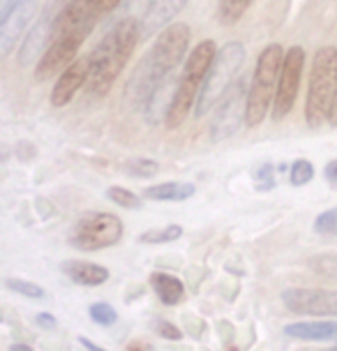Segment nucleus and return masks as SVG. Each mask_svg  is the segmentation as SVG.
<instances>
[{
  "mask_svg": "<svg viewBox=\"0 0 337 351\" xmlns=\"http://www.w3.org/2000/svg\"><path fill=\"white\" fill-rule=\"evenodd\" d=\"M190 49V26L173 23L155 37L151 51L134 67L132 77L125 86V102L132 109H146L153 93L171 77L173 70L183 62Z\"/></svg>",
  "mask_w": 337,
  "mask_h": 351,
  "instance_id": "obj_1",
  "label": "nucleus"
},
{
  "mask_svg": "<svg viewBox=\"0 0 337 351\" xmlns=\"http://www.w3.org/2000/svg\"><path fill=\"white\" fill-rule=\"evenodd\" d=\"M141 40V21L136 19H123L118 21L107 35L99 40V44L92 49L90 60V79H88V93L92 97H104L121 77L125 65L129 62L134 53V47Z\"/></svg>",
  "mask_w": 337,
  "mask_h": 351,
  "instance_id": "obj_2",
  "label": "nucleus"
},
{
  "mask_svg": "<svg viewBox=\"0 0 337 351\" xmlns=\"http://www.w3.org/2000/svg\"><path fill=\"white\" fill-rule=\"evenodd\" d=\"M215 56H217V47L213 40L199 42L190 51V56H187L185 70L180 74L176 88H173V99H171V106H168V114L164 121L168 130L180 128V125L185 123L192 106H197L199 93H201L205 74H208L210 65H213Z\"/></svg>",
  "mask_w": 337,
  "mask_h": 351,
  "instance_id": "obj_3",
  "label": "nucleus"
},
{
  "mask_svg": "<svg viewBox=\"0 0 337 351\" xmlns=\"http://www.w3.org/2000/svg\"><path fill=\"white\" fill-rule=\"evenodd\" d=\"M284 56L286 53L282 51L279 44H268L264 51L259 53L257 67H254V77H252V84H249V93H247V114H245L247 128H257V125L264 123V118L273 111Z\"/></svg>",
  "mask_w": 337,
  "mask_h": 351,
  "instance_id": "obj_4",
  "label": "nucleus"
},
{
  "mask_svg": "<svg viewBox=\"0 0 337 351\" xmlns=\"http://www.w3.org/2000/svg\"><path fill=\"white\" fill-rule=\"evenodd\" d=\"M335 90H337V49L321 47L314 53V60H312L308 99H305V121H308L310 128H316V125H321L323 118H328Z\"/></svg>",
  "mask_w": 337,
  "mask_h": 351,
  "instance_id": "obj_5",
  "label": "nucleus"
},
{
  "mask_svg": "<svg viewBox=\"0 0 337 351\" xmlns=\"http://www.w3.org/2000/svg\"><path fill=\"white\" fill-rule=\"evenodd\" d=\"M242 62H245V47L240 42H229L217 51L213 65H210L208 74H205L201 93H199L195 109L197 118H201L210 109H215L220 97L234 86L236 77L242 72Z\"/></svg>",
  "mask_w": 337,
  "mask_h": 351,
  "instance_id": "obj_6",
  "label": "nucleus"
},
{
  "mask_svg": "<svg viewBox=\"0 0 337 351\" xmlns=\"http://www.w3.org/2000/svg\"><path fill=\"white\" fill-rule=\"evenodd\" d=\"M123 238V222L114 213H90L81 217L72 229L70 243L81 252H97V250L116 245Z\"/></svg>",
  "mask_w": 337,
  "mask_h": 351,
  "instance_id": "obj_7",
  "label": "nucleus"
},
{
  "mask_svg": "<svg viewBox=\"0 0 337 351\" xmlns=\"http://www.w3.org/2000/svg\"><path fill=\"white\" fill-rule=\"evenodd\" d=\"M247 93L249 86L245 79L234 81V86L220 97V102L215 104V116L210 123V136L215 141H222L227 136L236 134V130L240 128V121H245L247 114Z\"/></svg>",
  "mask_w": 337,
  "mask_h": 351,
  "instance_id": "obj_8",
  "label": "nucleus"
},
{
  "mask_svg": "<svg viewBox=\"0 0 337 351\" xmlns=\"http://www.w3.org/2000/svg\"><path fill=\"white\" fill-rule=\"evenodd\" d=\"M303 67H305V49L303 47H291L284 56L282 72H279V84H277V95L273 102V121H282L291 114L293 104H296L298 90H301V79H303Z\"/></svg>",
  "mask_w": 337,
  "mask_h": 351,
  "instance_id": "obj_9",
  "label": "nucleus"
},
{
  "mask_svg": "<svg viewBox=\"0 0 337 351\" xmlns=\"http://www.w3.org/2000/svg\"><path fill=\"white\" fill-rule=\"evenodd\" d=\"M86 37H88V33H84V30L51 35V42H49L47 51L42 53L40 60H37L35 77L49 79V77H53L55 72H65L67 67L77 60V53H79V49Z\"/></svg>",
  "mask_w": 337,
  "mask_h": 351,
  "instance_id": "obj_10",
  "label": "nucleus"
},
{
  "mask_svg": "<svg viewBox=\"0 0 337 351\" xmlns=\"http://www.w3.org/2000/svg\"><path fill=\"white\" fill-rule=\"evenodd\" d=\"M282 303L293 315L303 317H337V291L296 287L282 291Z\"/></svg>",
  "mask_w": 337,
  "mask_h": 351,
  "instance_id": "obj_11",
  "label": "nucleus"
},
{
  "mask_svg": "<svg viewBox=\"0 0 337 351\" xmlns=\"http://www.w3.org/2000/svg\"><path fill=\"white\" fill-rule=\"evenodd\" d=\"M90 67H92V60L88 53V56H79L65 72H60V77L55 79V84L51 88V104L58 106V109L70 104L81 88L88 86Z\"/></svg>",
  "mask_w": 337,
  "mask_h": 351,
  "instance_id": "obj_12",
  "label": "nucleus"
},
{
  "mask_svg": "<svg viewBox=\"0 0 337 351\" xmlns=\"http://www.w3.org/2000/svg\"><path fill=\"white\" fill-rule=\"evenodd\" d=\"M190 0H148V8L141 16V37L160 35L162 30L171 26V21Z\"/></svg>",
  "mask_w": 337,
  "mask_h": 351,
  "instance_id": "obj_13",
  "label": "nucleus"
},
{
  "mask_svg": "<svg viewBox=\"0 0 337 351\" xmlns=\"http://www.w3.org/2000/svg\"><path fill=\"white\" fill-rule=\"evenodd\" d=\"M53 19L51 12H45L40 19L35 21V26L28 30L26 40L23 44L18 47V65H33L37 60V56L42 58V53L47 51L45 47H49V42H51V33H53Z\"/></svg>",
  "mask_w": 337,
  "mask_h": 351,
  "instance_id": "obj_14",
  "label": "nucleus"
},
{
  "mask_svg": "<svg viewBox=\"0 0 337 351\" xmlns=\"http://www.w3.org/2000/svg\"><path fill=\"white\" fill-rule=\"evenodd\" d=\"M284 335L303 342H337V322H296L284 326Z\"/></svg>",
  "mask_w": 337,
  "mask_h": 351,
  "instance_id": "obj_15",
  "label": "nucleus"
},
{
  "mask_svg": "<svg viewBox=\"0 0 337 351\" xmlns=\"http://www.w3.org/2000/svg\"><path fill=\"white\" fill-rule=\"evenodd\" d=\"M33 8H35V0L21 5L12 14L3 16V21H0V51H3V56H8L12 51V47L18 42V35L23 33L28 19L33 16Z\"/></svg>",
  "mask_w": 337,
  "mask_h": 351,
  "instance_id": "obj_16",
  "label": "nucleus"
},
{
  "mask_svg": "<svg viewBox=\"0 0 337 351\" xmlns=\"http://www.w3.org/2000/svg\"><path fill=\"white\" fill-rule=\"evenodd\" d=\"M62 273L81 287H99L109 280L107 268L99 266V263H92V261H84V259L62 261Z\"/></svg>",
  "mask_w": 337,
  "mask_h": 351,
  "instance_id": "obj_17",
  "label": "nucleus"
},
{
  "mask_svg": "<svg viewBox=\"0 0 337 351\" xmlns=\"http://www.w3.org/2000/svg\"><path fill=\"white\" fill-rule=\"evenodd\" d=\"M151 287H153V291L158 293V298L162 300V303L168 305V307L180 305L185 298V285L176 278V275L153 273L151 275Z\"/></svg>",
  "mask_w": 337,
  "mask_h": 351,
  "instance_id": "obj_18",
  "label": "nucleus"
},
{
  "mask_svg": "<svg viewBox=\"0 0 337 351\" xmlns=\"http://www.w3.org/2000/svg\"><path fill=\"white\" fill-rule=\"evenodd\" d=\"M197 185L195 183H160L143 190V197L151 202H187L195 197Z\"/></svg>",
  "mask_w": 337,
  "mask_h": 351,
  "instance_id": "obj_19",
  "label": "nucleus"
},
{
  "mask_svg": "<svg viewBox=\"0 0 337 351\" xmlns=\"http://www.w3.org/2000/svg\"><path fill=\"white\" fill-rule=\"evenodd\" d=\"M183 236V227L180 224H168V227L162 229H151L146 234L139 236V243H148V245H166V243H173Z\"/></svg>",
  "mask_w": 337,
  "mask_h": 351,
  "instance_id": "obj_20",
  "label": "nucleus"
},
{
  "mask_svg": "<svg viewBox=\"0 0 337 351\" xmlns=\"http://www.w3.org/2000/svg\"><path fill=\"white\" fill-rule=\"evenodd\" d=\"M254 0H220L217 3V16L222 23H236L249 10Z\"/></svg>",
  "mask_w": 337,
  "mask_h": 351,
  "instance_id": "obj_21",
  "label": "nucleus"
},
{
  "mask_svg": "<svg viewBox=\"0 0 337 351\" xmlns=\"http://www.w3.org/2000/svg\"><path fill=\"white\" fill-rule=\"evenodd\" d=\"M107 199H111L114 204H118L121 208H127V210H139L141 208V197H139V194H134L132 190L121 187V185L109 187Z\"/></svg>",
  "mask_w": 337,
  "mask_h": 351,
  "instance_id": "obj_22",
  "label": "nucleus"
},
{
  "mask_svg": "<svg viewBox=\"0 0 337 351\" xmlns=\"http://www.w3.org/2000/svg\"><path fill=\"white\" fill-rule=\"evenodd\" d=\"M5 287H8L10 291L21 293V296L33 298V300L45 298V289H42L40 285H35V282H30V280H21V278H8V280H5Z\"/></svg>",
  "mask_w": 337,
  "mask_h": 351,
  "instance_id": "obj_23",
  "label": "nucleus"
},
{
  "mask_svg": "<svg viewBox=\"0 0 337 351\" xmlns=\"http://www.w3.org/2000/svg\"><path fill=\"white\" fill-rule=\"evenodd\" d=\"M125 169H127V173L132 176V178H153V176L160 171V165L148 158H134L125 165Z\"/></svg>",
  "mask_w": 337,
  "mask_h": 351,
  "instance_id": "obj_24",
  "label": "nucleus"
},
{
  "mask_svg": "<svg viewBox=\"0 0 337 351\" xmlns=\"http://www.w3.org/2000/svg\"><path fill=\"white\" fill-rule=\"evenodd\" d=\"M88 315H90L92 322L99 324V326H114L118 322V312L109 303H104V300H97V303H92L88 307Z\"/></svg>",
  "mask_w": 337,
  "mask_h": 351,
  "instance_id": "obj_25",
  "label": "nucleus"
},
{
  "mask_svg": "<svg viewBox=\"0 0 337 351\" xmlns=\"http://www.w3.org/2000/svg\"><path fill=\"white\" fill-rule=\"evenodd\" d=\"M314 178V167H312L310 160H296L291 165V173H289V183L296 187L308 185L310 180Z\"/></svg>",
  "mask_w": 337,
  "mask_h": 351,
  "instance_id": "obj_26",
  "label": "nucleus"
},
{
  "mask_svg": "<svg viewBox=\"0 0 337 351\" xmlns=\"http://www.w3.org/2000/svg\"><path fill=\"white\" fill-rule=\"evenodd\" d=\"M314 231L321 236H337V206L335 208L323 210L321 215L314 219Z\"/></svg>",
  "mask_w": 337,
  "mask_h": 351,
  "instance_id": "obj_27",
  "label": "nucleus"
},
{
  "mask_svg": "<svg viewBox=\"0 0 337 351\" xmlns=\"http://www.w3.org/2000/svg\"><path fill=\"white\" fill-rule=\"evenodd\" d=\"M155 333L160 337H166V340H173V342L183 337V330H180L178 326H173L171 322H164V319H158V322H155Z\"/></svg>",
  "mask_w": 337,
  "mask_h": 351,
  "instance_id": "obj_28",
  "label": "nucleus"
},
{
  "mask_svg": "<svg viewBox=\"0 0 337 351\" xmlns=\"http://www.w3.org/2000/svg\"><path fill=\"white\" fill-rule=\"evenodd\" d=\"M273 165H264L257 171V187L259 190H273L275 187V176H273Z\"/></svg>",
  "mask_w": 337,
  "mask_h": 351,
  "instance_id": "obj_29",
  "label": "nucleus"
},
{
  "mask_svg": "<svg viewBox=\"0 0 337 351\" xmlns=\"http://www.w3.org/2000/svg\"><path fill=\"white\" fill-rule=\"evenodd\" d=\"M35 324L40 326V328H45V330H53L55 326H58V322H55V317H53V315H49V312H40V315L35 317Z\"/></svg>",
  "mask_w": 337,
  "mask_h": 351,
  "instance_id": "obj_30",
  "label": "nucleus"
},
{
  "mask_svg": "<svg viewBox=\"0 0 337 351\" xmlns=\"http://www.w3.org/2000/svg\"><path fill=\"white\" fill-rule=\"evenodd\" d=\"M97 3V12H99V16H107V14H111L118 5L123 3V0H95Z\"/></svg>",
  "mask_w": 337,
  "mask_h": 351,
  "instance_id": "obj_31",
  "label": "nucleus"
},
{
  "mask_svg": "<svg viewBox=\"0 0 337 351\" xmlns=\"http://www.w3.org/2000/svg\"><path fill=\"white\" fill-rule=\"evenodd\" d=\"M26 3H33V0H3V16H8V14H12L14 10H18L21 5H26Z\"/></svg>",
  "mask_w": 337,
  "mask_h": 351,
  "instance_id": "obj_32",
  "label": "nucleus"
},
{
  "mask_svg": "<svg viewBox=\"0 0 337 351\" xmlns=\"http://www.w3.org/2000/svg\"><path fill=\"white\" fill-rule=\"evenodd\" d=\"M323 176H326L328 185L337 187V160L328 162V165H326V169H323Z\"/></svg>",
  "mask_w": 337,
  "mask_h": 351,
  "instance_id": "obj_33",
  "label": "nucleus"
},
{
  "mask_svg": "<svg viewBox=\"0 0 337 351\" xmlns=\"http://www.w3.org/2000/svg\"><path fill=\"white\" fill-rule=\"evenodd\" d=\"M77 342H81V347H84L86 351H107V349L97 347V344H92L86 335H79V337H77Z\"/></svg>",
  "mask_w": 337,
  "mask_h": 351,
  "instance_id": "obj_34",
  "label": "nucleus"
},
{
  "mask_svg": "<svg viewBox=\"0 0 337 351\" xmlns=\"http://www.w3.org/2000/svg\"><path fill=\"white\" fill-rule=\"evenodd\" d=\"M326 121L333 125V128H337V90H335V97H333V104H330V111H328Z\"/></svg>",
  "mask_w": 337,
  "mask_h": 351,
  "instance_id": "obj_35",
  "label": "nucleus"
},
{
  "mask_svg": "<svg viewBox=\"0 0 337 351\" xmlns=\"http://www.w3.org/2000/svg\"><path fill=\"white\" fill-rule=\"evenodd\" d=\"M10 351H33V347H30V344H23V342H12Z\"/></svg>",
  "mask_w": 337,
  "mask_h": 351,
  "instance_id": "obj_36",
  "label": "nucleus"
},
{
  "mask_svg": "<svg viewBox=\"0 0 337 351\" xmlns=\"http://www.w3.org/2000/svg\"><path fill=\"white\" fill-rule=\"evenodd\" d=\"M127 351H151V349H148L146 344H141V342H132L127 347Z\"/></svg>",
  "mask_w": 337,
  "mask_h": 351,
  "instance_id": "obj_37",
  "label": "nucleus"
},
{
  "mask_svg": "<svg viewBox=\"0 0 337 351\" xmlns=\"http://www.w3.org/2000/svg\"><path fill=\"white\" fill-rule=\"evenodd\" d=\"M321 351H337V347H328V349H321Z\"/></svg>",
  "mask_w": 337,
  "mask_h": 351,
  "instance_id": "obj_38",
  "label": "nucleus"
}]
</instances>
